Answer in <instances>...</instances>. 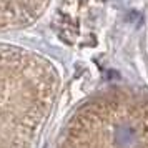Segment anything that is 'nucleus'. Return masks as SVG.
<instances>
[{
	"label": "nucleus",
	"instance_id": "nucleus-1",
	"mask_svg": "<svg viewBox=\"0 0 148 148\" xmlns=\"http://www.w3.org/2000/svg\"><path fill=\"white\" fill-rule=\"evenodd\" d=\"M57 87L50 62L0 45V148H38Z\"/></svg>",
	"mask_w": 148,
	"mask_h": 148
},
{
	"label": "nucleus",
	"instance_id": "nucleus-2",
	"mask_svg": "<svg viewBox=\"0 0 148 148\" xmlns=\"http://www.w3.org/2000/svg\"><path fill=\"white\" fill-rule=\"evenodd\" d=\"M60 148H148V98L113 93L88 101L65 127Z\"/></svg>",
	"mask_w": 148,
	"mask_h": 148
},
{
	"label": "nucleus",
	"instance_id": "nucleus-3",
	"mask_svg": "<svg viewBox=\"0 0 148 148\" xmlns=\"http://www.w3.org/2000/svg\"><path fill=\"white\" fill-rule=\"evenodd\" d=\"M40 0H0V30L20 25L37 12Z\"/></svg>",
	"mask_w": 148,
	"mask_h": 148
}]
</instances>
